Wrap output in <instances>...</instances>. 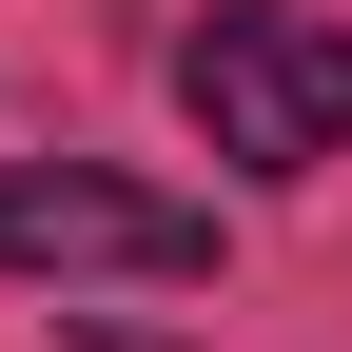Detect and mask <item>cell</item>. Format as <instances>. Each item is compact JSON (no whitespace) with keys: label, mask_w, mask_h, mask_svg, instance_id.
Listing matches in <instances>:
<instances>
[{"label":"cell","mask_w":352,"mask_h":352,"mask_svg":"<svg viewBox=\"0 0 352 352\" xmlns=\"http://www.w3.org/2000/svg\"><path fill=\"white\" fill-rule=\"evenodd\" d=\"M176 118L235 176H314L352 138V20H314V0H215V20L176 39Z\"/></svg>","instance_id":"cell-1"},{"label":"cell","mask_w":352,"mask_h":352,"mask_svg":"<svg viewBox=\"0 0 352 352\" xmlns=\"http://www.w3.org/2000/svg\"><path fill=\"white\" fill-rule=\"evenodd\" d=\"M0 274H215V215L98 157H0Z\"/></svg>","instance_id":"cell-2"}]
</instances>
